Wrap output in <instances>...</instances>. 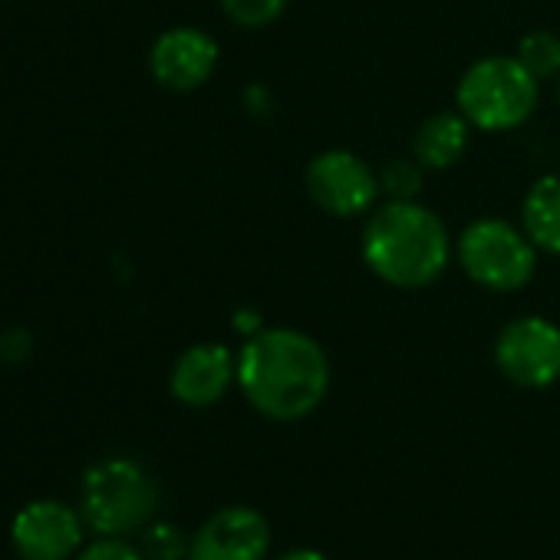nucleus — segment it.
I'll return each mask as SVG.
<instances>
[{
	"mask_svg": "<svg viewBox=\"0 0 560 560\" xmlns=\"http://www.w3.org/2000/svg\"><path fill=\"white\" fill-rule=\"evenodd\" d=\"M237 386L273 422L307 419L330 393L327 350L304 330L264 327L237 353Z\"/></svg>",
	"mask_w": 560,
	"mask_h": 560,
	"instance_id": "nucleus-1",
	"label": "nucleus"
},
{
	"mask_svg": "<svg viewBox=\"0 0 560 560\" xmlns=\"http://www.w3.org/2000/svg\"><path fill=\"white\" fill-rule=\"evenodd\" d=\"M363 260L383 284L422 291L445 273L452 237L445 221L422 201H386L366 218Z\"/></svg>",
	"mask_w": 560,
	"mask_h": 560,
	"instance_id": "nucleus-2",
	"label": "nucleus"
},
{
	"mask_svg": "<svg viewBox=\"0 0 560 560\" xmlns=\"http://www.w3.org/2000/svg\"><path fill=\"white\" fill-rule=\"evenodd\" d=\"M540 83L517 63V57L475 60L455 90V109L481 132H511L524 126L537 109Z\"/></svg>",
	"mask_w": 560,
	"mask_h": 560,
	"instance_id": "nucleus-3",
	"label": "nucleus"
},
{
	"mask_svg": "<svg viewBox=\"0 0 560 560\" xmlns=\"http://www.w3.org/2000/svg\"><path fill=\"white\" fill-rule=\"evenodd\" d=\"M159 511L155 478L132 458H103L83 475L80 514L103 537L142 530Z\"/></svg>",
	"mask_w": 560,
	"mask_h": 560,
	"instance_id": "nucleus-4",
	"label": "nucleus"
},
{
	"mask_svg": "<svg viewBox=\"0 0 560 560\" xmlns=\"http://www.w3.org/2000/svg\"><path fill=\"white\" fill-rule=\"evenodd\" d=\"M458 267L478 288L494 294H511L530 284L537 270V247L524 234L501 218H478L471 221L455 241Z\"/></svg>",
	"mask_w": 560,
	"mask_h": 560,
	"instance_id": "nucleus-5",
	"label": "nucleus"
},
{
	"mask_svg": "<svg viewBox=\"0 0 560 560\" xmlns=\"http://www.w3.org/2000/svg\"><path fill=\"white\" fill-rule=\"evenodd\" d=\"M494 366L514 386H553L560 380V327L537 314L511 320L494 340Z\"/></svg>",
	"mask_w": 560,
	"mask_h": 560,
	"instance_id": "nucleus-6",
	"label": "nucleus"
},
{
	"mask_svg": "<svg viewBox=\"0 0 560 560\" xmlns=\"http://www.w3.org/2000/svg\"><path fill=\"white\" fill-rule=\"evenodd\" d=\"M304 182L311 201L334 218L366 214L380 198V175L347 149H327L314 155Z\"/></svg>",
	"mask_w": 560,
	"mask_h": 560,
	"instance_id": "nucleus-7",
	"label": "nucleus"
},
{
	"mask_svg": "<svg viewBox=\"0 0 560 560\" xmlns=\"http://www.w3.org/2000/svg\"><path fill=\"white\" fill-rule=\"evenodd\" d=\"M11 544L21 560H73L83 550V514L54 498L31 501L11 521Z\"/></svg>",
	"mask_w": 560,
	"mask_h": 560,
	"instance_id": "nucleus-8",
	"label": "nucleus"
},
{
	"mask_svg": "<svg viewBox=\"0 0 560 560\" xmlns=\"http://www.w3.org/2000/svg\"><path fill=\"white\" fill-rule=\"evenodd\" d=\"M270 524L257 508L231 504L214 511L188 540V560H264Z\"/></svg>",
	"mask_w": 560,
	"mask_h": 560,
	"instance_id": "nucleus-9",
	"label": "nucleus"
},
{
	"mask_svg": "<svg viewBox=\"0 0 560 560\" xmlns=\"http://www.w3.org/2000/svg\"><path fill=\"white\" fill-rule=\"evenodd\" d=\"M218 67V44L198 27H172L155 37L149 50V73L162 90L191 93L211 80Z\"/></svg>",
	"mask_w": 560,
	"mask_h": 560,
	"instance_id": "nucleus-10",
	"label": "nucleus"
},
{
	"mask_svg": "<svg viewBox=\"0 0 560 560\" xmlns=\"http://www.w3.org/2000/svg\"><path fill=\"white\" fill-rule=\"evenodd\" d=\"M237 383V353L224 343H195L188 347L168 376V389L182 406L208 409L224 399V393Z\"/></svg>",
	"mask_w": 560,
	"mask_h": 560,
	"instance_id": "nucleus-11",
	"label": "nucleus"
},
{
	"mask_svg": "<svg viewBox=\"0 0 560 560\" xmlns=\"http://www.w3.org/2000/svg\"><path fill=\"white\" fill-rule=\"evenodd\" d=\"M468 139H471V122L455 109H442L432 113L416 139H412V155L425 172H442L452 168L465 152H468Z\"/></svg>",
	"mask_w": 560,
	"mask_h": 560,
	"instance_id": "nucleus-12",
	"label": "nucleus"
},
{
	"mask_svg": "<svg viewBox=\"0 0 560 560\" xmlns=\"http://www.w3.org/2000/svg\"><path fill=\"white\" fill-rule=\"evenodd\" d=\"M521 228L544 254H560V175L537 178L521 205Z\"/></svg>",
	"mask_w": 560,
	"mask_h": 560,
	"instance_id": "nucleus-13",
	"label": "nucleus"
},
{
	"mask_svg": "<svg viewBox=\"0 0 560 560\" xmlns=\"http://www.w3.org/2000/svg\"><path fill=\"white\" fill-rule=\"evenodd\" d=\"M514 57L537 83L553 80L560 73V37L550 31H530L527 37H521Z\"/></svg>",
	"mask_w": 560,
	"mask_h": 560,
	"instance_id": "nucleus-14",
	"label": "nucleus"
},
{
	"mask_svg": "<svg viewBox=\"0 0 560 560\" xmlns=\"http://www.w3.org/2000/svg\"><path fill=\"white\" fill-rule=\"evenodd\" d=\"M376 175H380V195H386V201H416L422 191L425 168L412 155V159H389Z\"/></svg>",
	"mask_w": 560,
	"mask_h": 560,
	"instance_id": "nucleus-15",
	"label": "nucleus"
},
{
	"mask_svg": "<svg viewBox=\"0 0 560 560\" xmlns=\"http://www.w3.org/2000/svg\"><path fill=\"white\" fill-rule=\"evenodd\" d=\"M291 0H221L224 18L241 31H260L284 18Z\"/></svg>",
	"mask_w": 560,
	"mask_h": 560,
	"instance_id": "nucleus-16",
	"label": "nucleus"
},
{
	"mask_svg": "<svg viewBox=\"0 0 560 560\" xmlns=\"http://www.w3.org/2000/svg\"><path fill=\"white\" fill-rule=\"evenodd\" d=\"M142 553L149 560H182L188 557V540L172 524H149L142 537Z\"/></svg>",
	"mask_w": 560,
	"mask_h": 560,
	"instance_id": "nucleus-17",
	"label": "nucleus"
},
{
	"mask_svg": "<svg viewBox=\"0 0 560 560\" xmlns=\"http://www.w3.org/2000/svg\"><path fill=\"white\" fill-rule=\"evenodd\" d=\"M73 560H149L139 547L126 544L122 537H103L93 544H83V550Z\"/></svg>",
	"mask_w": 560,
	"mask_h": 560,
	"instance_id": "nucleus-18",
	"label": "nucleus"
},
{
	"mask_svg": "<svg viewBox=\"0 0 560 560\" xmlns=\"http://www.w3.org/2000/svg\"><path fill=\"white\" fill-rule=\"evenodd\" d=\"M31 334L27 330H8L4 337H0V360H27L31 357Z\"/></svg>",
	"mask_w": 560,
	"mask_h": 560,
	"instance_id": "nucleus-19",
	"label": "nucleus"
},
{
	"mask_svg": "<svg viewBox=\"0 0 560 560\" xmlns=\"http://www.w3.org/2000/svg\"><path fill=\"white\" fill-rule=\"evenodd\" d=\"M234 330L244 334V340L254 337V334H260V330H264L260 314H257V311H237V314H234Z\"/></svg>",
	"mask_w": 560,
	"mask_h": 560,
	"instance_id": "nucleus-20",
	"label": "nucleus"
},
{
	"mask_svg": "<svg viewBox=\"0 0 560 560\" xmlns=\"http://www.w3.org/2000/svg\"><path fill=\"white\" fill-rule=\"evenodd\" d=\"M280 560H330L327 553L314 550V547H298V550H288Z\"/></svg>",
	"mask_w": 560,
	"mask_h": 560,
	"instance_id": "nucleus-21",
	"label": "nucleus"
},
{
	"mask_svg": "<svg viewBox=\"0 0 560 560\" xmlns=\"http://www.w3.org/2000/svg\"><path fill=\"white\" fill-rule=\"evenodd\" d=\"M557 100H560V86H557Z\"/></svg>",
	"mask_w": 560,
	"mask_h": 560,
	"instance_id": "nucleus-22",
	"label": "nucleus"
}]
</instances>
